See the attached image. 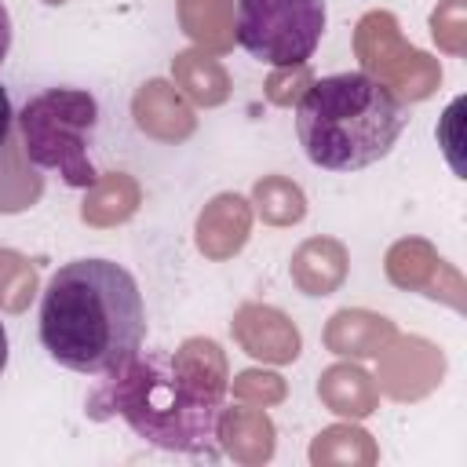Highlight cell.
<instances>
[{
	"mask_svg": "<svg viewBox=\"0 0 467 467\" xmlns=\"http://www.w3.org/2000/svg\"><path fill=\"white\" fill-rule=\"evenodd\" d=\"M44 4H51V7H58V4H66V0H44Z\"/></svg>",
	"mask_w": 467,
	"mask_h": 467,
	"instance_id": "30",
	"label": "cell"
},
{
	"mask_svg": "<svg viewBox=\"0 0 467 467\" xmlns=\"http://www.w3.org/2000/svg\"><path fill=\"white\" fill-rule=\"evenodd\" d=\"M394 325L383 314L368 310H339L325 328V347L350 358H379L394 339Z\"/></svg>",
	"mask_w": 467,
	"mask_h": 467,
	"instance_id": "11",
	"label": "cell"
},
{
	"mask_svg": "<svg viewBox=\"0 0 467 467\" xmlns=\"http://www.w3.org/2000/svg\"><path fill=\"white\" fill-rule=\"evenodd\" d=\"M18 120L22 146L36 168H55L66 186L88 190L99 171L88 157V142L95 135L99 106L80 88H47L33 95Z\"/></svg>",
	"mask_w": 467,
	"mask_h": 467,
	"instance_id": "4",
	"label": "cell"
},
{
	"mask_svg": "<svg viewBox=\"0 0 467 467\" xmlns=\"http://www.w3.org/2000/svg\"><path fill=\"white\" fill-rule=\"evenodd\" d=\"M248 230H252L248 201L237 197V193H219L197 215V248H201V255L223 263V259L237 255L244 248Z\"/></svg>",
	"mask_w": 467,
	"mask_h": 467,
	"instance_id": "10",
	"label": "cell"
},
{
	"mask_svg": "<svg viewBox=\"0 0 467 467\" xmlns=\"http://www.w3.org/2000/svg\"><path fill=\"white\" fill-rule=\"evenodd\" d=\"M252 204L263 215V223L270 226H292L306 215V197L296 182H288L285 175H266L255 182L252 190Z\"/></svg>",
	"mask_w": 467,
	"mask_h": 467,
	"instance_id": "21",
	"label": "cell"
},
{
	"mask_svg": "<svg viewBox=\"0 0 467 467\" xmlns=\"http://www.w3.org/2000/svg\"><path fill=\"white\" fill-rule=\"evenodd\" d=\"M376 445L358 427H325L310 445V463H372Z\"/></svg>",
	"mask_w": 467,
	"mask_h": 467,
	"instance_id": "22",
	"label": "cell"
},
{
	"mask_svg": "<svg viewBox=\"0 0 467 467\" xmlns=\"http://www.w3.org/2000/svg\"><path fill=\"white\" fill-rule=\"evenodd\" d=\"M135 208H139V182L124 171H109L88 186L80 219L88 226H117V223L131 219Z\"/></svg>",
	"mask_w": 467,
	"mask_h": 467,
	"instance_id": "18",
	"label": "cell"
},
{
	"mask_svg": "<svg viewBox=\"0 0 467 467\" xmlns=\"http://www.w3.org/2000/svg\"><path fill=\"white\" fill-rule=\"evenodd\" d=\"M325 33V0H241L234 40L259 62L306 66Z\"/></svg>",
	"mask_w": 467,
	"mask_h": 467,
	"instance_id": "5",
	"label": "cell"
},
{
	"mask_svg": "<svg viewBox=\"0 0 467 467\" xmlns=\"http://www.w3.org/2000/svg\"><path fill=\"white\" fill-rule=\"evenodd\" d=\"M171 77L175 88H182V95L197 106H223L230 99V77L223 62L204 51H179L171 58Z\"/></svg>",
	"mask_w": 467,
	"mask_h": 467,
	"instance_id": "17",
	"label": "cell"
},
{
	"mask_svg": "<svg viewBox=\"0 0 467 467\" xmlns=\"http://www.w3.org/2000/svg\"><path fill=\"white\" fill-rule=\"evenodd\" d=\"M40 288L36 263L15 248H0V310L22 314Z\"/></svg>",
	"mask_w": 467,
	"mask_h": 467,
	"instance_id": "23",
	"label": "cell"
},
{
	"mask_svg": "<svg viewBox=\"0 0 467 467\" xmlns=\"http://www.w3.org/2000/svg\"><path fill=\"white\" fill-rule=\"evenodd\" d=\"M88 409L95 416H120L142 441L157 449L212 456L223 401L201 394L175 368L171 354L150 350L106 372V383L91 394Z\"/></svg>",
	"mask_w": 467,
	"mask_h": 467,
	"instance_id": "2",
	"label": "cell"
},
{
	"mask_svg": "<svg viewBox=\"0 0 467 467\" xmlns=\"http://www.w3.org/2000/svg\"><path fill=\"white\" fill-rule=\"evenodd\" d=\"M142 292L124 266L73 259L51 274L40 299V343L58 365L106 376L142 350Z\"/></svg>",
	"mask_w": 467,
	"mask_h": 467,
	"instance_id": "1",
	"label": "cell"
},
{
	"mask_svg": "<svg viewBox=\"0 0 467 467\" xmlns=\"http://www.w3.org/2000/svg\"><path fill=\"white\" fill-rule=\"evenodd\" d=\"M171 361H175V368H179L201 394H208L212 401H223L230 376H226V358H223V350H219L215 339L193 336V339H186V343L171 354Z\"/></svg>",
	"mask_w": 467,
	"mask_h": 467,
	"instance_id": "20",
	"label": "cell"
},
{
	"mask_svg": "<svg viewBox=\"0 0 467 467\" xmlns=\"http://www.w3.org/2000/svg\"><path fill=\"white\" fill-rule=\"evenodd\" d=\"M347 277V248L332 237H310L292 255V281L306 296H328Z\"/></svg>",
	"mask_w": 467,
	"mask_h": 467,
	"instance_id": "13",
	"label": "cell"
},
{
	"mask_svg": "<svg viewBox=\"0 0 467 467\" xmlns=\"http://www.w3.org/2000/svg\"><path fill=\"white\" fill-rule=\"evenodd\" d=\"M182 33L212 55L234 47V0H179Z\"/></svg>",
	"mask_w": 467,
	"mask_h": 467,
	"instance_id": "16",
	"label": "cell"
},
{
	"mask_svg": "<svg viewBox=\"0 0 467 467\" xmlns=\"http://www.w3.org/2000/svg\"><path fill=\"white\" fill-rule=\"evenodd\" d=\"M354 51H358L365 73L372 80H379L383 88H390L401 102L427 99L438 88V80H441L438 62L401 40L398 18L390 11H368L358 22Z\"/></svg>",
	"mask_w": 467,
	"mask_h": 467,
	"instance_id": "6",
	"label": "cell"
},
{
	"mask_svg": "<svg viewBox=\"0 0 467 467\" xmlns=\"http://www.w3.org/2000/svg\"><path fill=\"white\" fill-rule=\"evenodd\" d=\"M463 26H467L463 0H441L434 7V15H431V36L449 55H463V47H467V29Z\"/></svg>",
	"mask_w": 467,
	"mask_h": 467,
	"instance_id": "24",
	"label": "cell"
},
{
	"mask_svg": "<svg viewBox=\"0 0 467 467\" xmlns=\"http://www.w3.org/2000/svg\"><path fill=\"white\" fill-rule=\"evenodd\" d=\"M40 193H44V175L29 161L22 135L11 131L7 142L0 146V215L33 208L40 201Z\"/></svg>",
	"mask_w": 467,
	"mask_h": 467,
	"instance_id": "14",
	"label": "cell"
},
{
	"mask_svg": "<svg viewBox=\"0 0 467 467\" xmlns=\"http://www.w3.org/2000/svg\"><path fill=\"white\" fill-rule=\"evenodd\" d=\"M15 131V109H11V99H7V91L0 88V146L7 142V135Z\"/></svg>",
	"mask_w": 467,
	"mask_h": 467,
	"instance_id": "27",
	"label": "cell"
},
{
	"mask_svg": "<svg viewBox=\"0 0 467 467\" xmlns=\"http://www.w3.org/2000/svg\"><path fill=\"white\" fill-rule=\"evenodd\" d=\"M445 263L438 259V252L420 241V237H409V241H398L390 252H387V277L398 285V288H409V292H427L438 299V270Z\"/></svg>",
	"mask_w": 467,
	"mask_h": 467,
	"instance_id": "19",
	"label": "cell"
},
{
	"mask_svg": "<svg viewBox=\"0 0 467 467\" xmlns=\"http://www.w3.org/2000/svg\"><path fill=\"white\" fill-rule=\"evenodd\" d=\"M7 51H11V15H7V7L0 0V62L7 58Z\"/></svg>",
	"mask_w": 467,
	"mask_h": 467,
	"instance_id": "28",
	"label": "cell"
},
{
	"mask_svg": "<svg viewBox=\"0 0 467 467\" xmlns=\"http://www.w3.org/2000/svg\"><path fill=\"white\" fill-rule=\"evenodd\" d=\"M441 354L427 339H390L379 354V383L390 398H420L441 379Z\"/></svg>",
	"mask_w": 467,
	"mask_h": 467,
	"instance_id": "8",
	"label": "cell"
},
{
	"mask_svg": "<svg viewBox=\"0 0 467 467\" xmlns=\"http://www.w3.org/2000/svg\"><path fill=\"white\" fill-rule=\"evenodd\" d=\"M215 438L237 463H263L274 456V423L263 409H223Z\"/></svg>",
	"mask_w": 467,
	"mask_h": 467,
	"instance_id": "12",
	"label": "cell"
},
{
	"mask_svg": "<svg viewBox=\"0 0 467 467\" xmlns=\"http://www.w3.org/2000/svg\"><path fill=\"white\" fill-rule=\"evenodd\" d=\"M234 339L241 343L244 354L259 358V361H296L299 358V328L292 325L288 314H281L277 306H263V303H244L234 314Z\"/></svg>",
	"mask_w": 467,
	"mask_h": 467,
	"instance_id": "7",
	"label": "cell"
},
{
	"mask_svg": "<svg viewBox=\"0 0 467 467\" xmlns=\"http://www.w3.org/2000/svg\"><path fill=\"white\" fill-rule=\"evenodd\" d=\"M317 398L339 412V416H350V420H361L368 412H376V401H379V387L372 383V376L358 365H332L321 372V383H317Z\"/></svg>",
	"mask_w": 467,
	"mask_h": 467,
	"instance_id": "15",
	"label": "cell"
},
{
	"mask_svg": "<svg viewBox=\"0 0 467 467\" xmlns=\"http://www.w3.org/2000/svg\"><path fill=\"white\" fill-rule=\"evenodd\" d=\"M401 128V99L368 73L321 77L296 102V135L303 153L325 171H358L383 161Z\"/></svg>",
	"mask_w": 467,
	"mask_h": 467,
	"instance_id": "3",
	"label": "cell"
},
{
	"mask_svg": "<svg viewBox=\"0 0 467 467\" xmlns=\"http://www.w3.org/2000/svg\"><path fill=\"white\" fill-rule=\"evenodd\" d=\"M310 84H314V77L306 73V66H296L292 80H285L281 73H274V77L266 80V95H270L274 102L288 106V102H299V99H303V88H310Z\"/></svg>",
	"mask_w": 467,
	"mask_h": 467,
	"instance_id": "26",
	"label": "cell"
},
{
	"mask_svg": "<svg viewBox=\"0 0 467 467\" xmlns=\"http://www.w3.org/2000/svg\"><path fill=\"white\" fill-rule=\"evenodd\" d=\"M234 394L248 405H274L285 398V379L277 372H259V368H248L234 379Z\"/></svg>",
	"mask_w": 467,
	"mask_h": 467,
	"instance_id": "25",
	"label": "cell"
},
{
	"mask_svg": "<svg viewBox=\"0 0 467 467\" xmlns=\"http://www.w3.org/2000/svg\"><path fill=\"white\" fill-rule=\"evenodd\" d=\"M7 365V332H4V321H0V372Z\"/></svg>",
	"mask_w": 467,
	"mask_h": 467,
	"instance_id": "29",
	"label": "cell"
},
{
	"mask_svg": "<svg viewBox=\"0 0 467 467\" xmlns=\"http://www.w3.org/2000/svg\"><path fill=\"white\" fill-rule=\"evenodd\" d=\"M131 117L142 135L157 142H182L193 135L197 117L168 80H146L131 99Z\"/></svg>",
	"mask_w": 467,
	"mask_h": 467,
	"instance_id": "9",
	"label": "cell"
}]
</instances>
